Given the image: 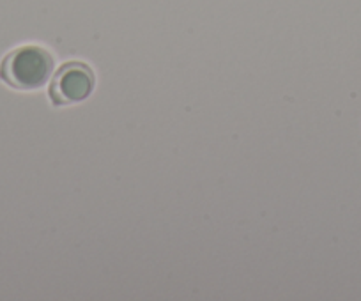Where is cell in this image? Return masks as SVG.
Returning <instances> with one entry per match:
<instances>
[{"instance_id":"obj_1","label":"cell","mask_w":361,"mask_h":301,"mask_svg":"<svg viewBox=\"0 0 361 301\" xmlns=\"http://www.w3.org/2000/svg\"><path fill=\"white\" fill-rule=\"evenodd\" d=\"M55 57L43 47L25 44L9 51L0 62V80L16 91H36L54 77Z\"/></svg>"},{"instance_id":"obj_2","label":"cell","mask_w":361,"mask_h":301,"mask_svg":"<svg viewBox=\"0 0 361 301\" xmlns=\"http://www.w3.org/2000/svg\"><path fill=\"white\" fill-rule=\"evenodd\" d=\"M96 87V75L85 62H66L57 69L50 84V102L55 106L73 105L89 98Z\"/></svg>"}]
</instances>
